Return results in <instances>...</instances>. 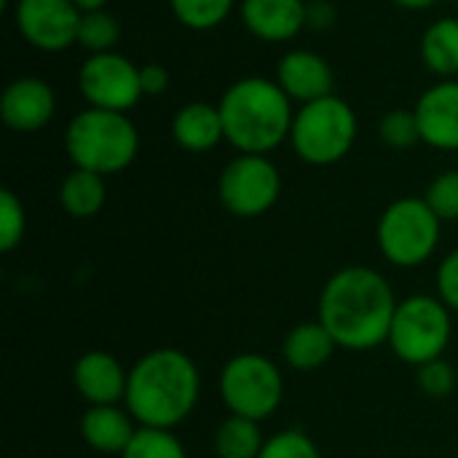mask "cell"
<instances>
[{"label": "cell", "instance_id": "52a82bcc", "mask_svg": "<svg viewBox=\"0 0 458 458\" xmlns=\"http://www.w3.org/2000/svg\"><path fill=\"white\" fill-rule=\"evenodd\" d=\"M451 333V309L440 298L411 295L397 303L386 344L403 362L421 368L427 362L443 360Z\"/></svg>", "mask_w": 458, "mask_h": 458}, {"label": "cell", "instance_id": "f546056e", "mask_svg": "<svg viewBox=\"0 0 458 458\" xmlns=\"http://www.w3.org/2000/svg\"><path fill=\"white\" fill-rule=\"evenodd\" d=\"M419 386H421L424 394H429L435 400H443L456 389V373L445 360L427 362V365L419 368Z\"/></svg>", "mask_w": 458, "mask_h": 458}, {"label": "cell", "instance_id": "484cf974", "mask_svg": "<svg viewBox=\"0 0 458 458\" xmlns=\"http://www.w3.org/2000/svg\"><path fill=\"white\" fill-rule=\"evenodd\" d=\"M378 137L386 148L392 150H411L421 142V129H419V118L416 110H389L381 121H378Z\"/></svg>", "mask_w": 458, "mask_h": 458}, {"label": "cell", "instance_id": "ba28073f", "mask_svg": "<svg viewBox=\"0 0 458 458\" xmlns=\"http://www.w3.org/2000/svg\"><path fill=\"white\" fill-rule=\"evenodd\" d=\"M220 394L233 416L266 421L276 413L284 397L279 368L263 354H236L220 373Z\"/></svg>", "mask_w": 458, "mask_h": 458}, {"label": "cell", "instance_id": "8fae6325", "mask_svg": "<svg viewBox=\"0 0 458 458\" xmlns=\"http://www.w3.org/2000/svg\"><path fill=\"white\" fill-rule=\"evenodd\" d=\"M81 11L72 0H16L13 24L21 40L43 54H59L78 46Z\"/></svg>", "mask_w": 458, "mask_h": 458}, {"label": "cell", "instance_id": "ffe728a7", "mask_svg": "<svg viewBox=\"0 0 458 458\" xmlns=\"http://www.w3.org/2000/svg\"><path fill=\"white\" fill-rule=\"evenodd\" d=\"M424 67L440 81L458 78V16H443L432 21L419 43Z\"/></svg>", "mask_w": 458, "mask_h": 458}, {"label": "cell", "instance_id": "1f68e13d", "mask_svg": "<svg viewBox=\"0 0 458 458\" xmlns=\"http://www.w3.org/2000/svg\"><path fill=\"white\" fill-rule=\"evenodd\" d=\"M338 21V8L333 0H306V30H330Z\"/></svg>", "mask_w": 458, "mask_h": 458}, {"label": "cell", "instance_id": "5b68a950", "mask_svg": "<svg viewBox=\"0 0 458 458\" xmlns=\"http://www.w3.org/2000/svg\"><path fill=\"white\" fill-rule=\"evenodd\" d=\"M357 131L360 121L354 107L344 97L330 94L295 110L290 148L309 166H333L352 153Z\"/></svg>", "mask_w": 458, "mask_h": 458}, {"label": "cell", "instance_id": "6da1fadb", "mask_svg": "<svg viewBox=\"0 0 458 458\" xmlns=\"http://www.w3.org/2000/svg\"><path fill=\"white\" fill-rule=\"evenodd\" d=\"M394 311L397 301L389 282L365 266L341 268L319 295V322L349 352H368L386 344Z\"/></svg>", "mask_w": 458, "mask_h": 458}, {"label": "cell", "instance_id": "e0dca14e", "mask_svg": "<svg viewBox=\"0 0 458 458\" xmlns=\"http://www.w3.org/2000/svg\"><path fill=\"white\" fill-rule=\"evenodd\" d=\"M172 137L185 153H209L225 142L220 107L204 99L182 105L172 118Z\"/></svg>", "mask_w": 458, "mask_h": 458}, {"label": "cell", "instance_id": "7a4b0ae2", "mask_svg": "<svg viewBox=\"0 0 458 458\" xmlns=\"http://www.w3.org/2000/svg\"><path fill=\"white\" fill-rule=\"evenodd\" d=\"M201 376L180 349H153L134 362L126 384V411L140 427L174 429L196 408Z\"/></svg>", "mask_w": 458, "mask_h": 458}, {"label": "cell", "instance_id": "d6a6232c", "mask_svg": "<svg viewBox=\"0 0 458 458\" xmlns=\"http://www.w3.org/2000/svg\"><path fill=\"white\" fill-rule=\"evenodd\" d=\"M140 81H142V91L145 97H158L169 89L172 83V72L166 64L161 62H150V64H142L140 67Z\"/></svg>", "mask_w": 458, "mask_h": 458}, {"label": "cell", "instance_id": "7c38bea8", "mask_svg": "<svg viewBox=\"0 0 458 458\" xmlns=\"http://www.w3.org/2000/svg\"><path fill=\"white\" fill-rule=\"evenodd\" d=\"M56 113V94L46 78L19 75L0 97V118L16 134H35L51 123Z\"/></svg>", "mask_w": 458, "mask_h": 458}, {"label": "cell", "instance_id": "8992f818", "mask_svg": "<svg viewBox=\"0 0 458 458\" xmlns=\"http://www.w3.org/2000/svg\"><path fill=\"white\" fill-rule=\"evenodd\" d=\"M440 233L443 220L432 212L424 196H405L392 201L376 225L378 250L397 268L424 266L435 255Z\"/></svg>", "mask_w": 458, "mask_h": 458}, {"label": "cell", "instance_id": "f1b7e54d", "mask_svg": "<svg viewBox=\"0 0 458 458\" xmlns=\"http://www.w3.org/2000/svg\"><path fill=\"white\" fill-rule=\"evenodd\" d=\"M258 458H322V454L306 432L284 429L266 440Z\"/></svg>", "mask_w": 458, "mask_h": 458}, {"label": "cell", "instance_id": "3957f363", "mask_svg": "<svg viewBox=\"0 0 458 458\" xmlns=\"http://www.w3.org/2000/svg\"><path fill=\"white\" fill-rule=\"evenodd\" d=\"M217 107L225 142L236 153L271 156L279 145L290 142L295 102L274 78L247 75L233 81L223 91Z\"/></svg>", "mask_w": 458, "mask_h": 458}, {"label": "cell", "instance_id": "4dcf8cb0", "mask_svg": "<svg viewBox=\"0 0 458 458\" xmlns=\"http://www.w3.org/2000/svg\"><path fill=\"white\" fill-rule=\"evenodd\" d=\"M437 293L451 311H458V250H454L437 268Z\"/></svg>", "mask_w": 458, "mask_h": 458}, {"label": "cell", "instance_id": "44dd1931", "mask_svg": "<svg viewBox=\"0 0 458 458\" xmlns=\"http://www.w3.org/2000/svg\"><path fill=\"white\" fill-rule=\"evenodd\" d=\"M107 201V182L97 172L72 169L59 185V204L70 217L86 220L99 215Z\"/></svg>", "mask_w": 458, "mask_h": 458}, {"label": "cell", "instance_id": "9a60e30c", "mask_svg": "<svg viewBox=\"0 0 458 458\" xmlns=\"http://www.w3.org/2000/svg\"><path fill=\"white\" fill-rule=\"evenodd\" d=\"M244 30L263 43H287L306 30V0H242Z\"/></svg>", "mask_w": 458, "mask_h": 458}, {"label": "cell", "instance_id": "9c48e42d", "mask_svg": "<svg viewBox=\"0 0 458 458\" xmlns=\"http://www.w3.org/2000/svg\"><path fill=\"white\" fill-rule=\"evenodd\" d=\"M282 193V174L268 156L236 153L217 180L220 204L236 217L266 215Z\"/></svg>", "mask_w": 458, "mask_h": 458}, {"label": "cell", "instance_id": "4fadbf2b", "mask_svg": "<svg viewBox=\"0 0 458 458\" xmlns=\"http://www.w3.org/2000/svg\"><path fill=\"white\" fill-rule=\"evenodd\" d=\"M416 118L421 129V142L443 150H458V78L432 83L416 102Z\"/></svg>", "mask_w": 458, "mask_h": 458}, {"label": "cell", "instance_id": "7402d4cb", "mask_svg": "<svg viewBox=\"0 0 458 458\" xmlns=\"http://www.w3.org/2000/svg\"><path fill=\"white\" fill-rule=\"evenodd\" d=\"M266 445L260 421L228 416L215 432V454L220 458H258Z\"/></svg>", "mask_w": 458, "mask_h": 458}, {"label": "cell", "instance_id": "ac0fdd59", "mask_svg": "<svg viewBox=\"0 0 458 458\" xmlns=\"http://www.w3.org/2000/svg\"><path fill=\"white\" fill-rule=\"evenodd\" d=\"M129 411L118 405H91L81 419V437L99 454L121 456L140 427Z\"/></svg>", "mask_w": 458, "mask_h": 458}, {"label": "cell", "instance_id": "603a6c76", "mask_svg": "<svg viewBox=\"0 0 458 458\" xmlns=\"http://www.w3.org/2000/svg\"><path fill=\"white\" fill-rule=\"evenodd\" d=\"M233 5L236 0H169L174 19L193 32H207L220 27L231 16Z\"/></svg>", "mask_w": 458, "mask_h": 458}, {"label": "cell", "instance_id": "30bf717a", "mask_svg": "<svg viewBox=\"0 0 458 458\" xmlns=\"http://www.w3.org/2000/svg\"><path fill=\"white\" fill-rule=\"evenodd\" d=\"M78 91L86 107L113 113H129L145 97L140 67L118 51L89 54L78 70Z\"/></svg>", "mask_w": 458, "mask_h": 458}, {"label": "cell", "instance_id": "5bb4252c", "mask_svg": "<svg viewBox=\"0 0 458 458\" xmlns=\"http://www.w3.org/2000/svg\"><path fill=\"white\" fill-rule=\"evenodd\" d=\"M274 81L282 86V91L301 107L309 105L314 99L330 97L335 94V72L330 67V62L311 51V48H293L287 51L279 64H276V75Z\"/></svg>", "mask_w": 458, "mask_h": 458}, {"label": "cell", "instance_id": "d4e9b609", "mask_svg": "<svg viewBox=\"0 0 458 458\" xmlns=\"http://www.w3.org/2000/svg\"><path fill=\"white\" fill-rule=\"evenodd\" d=\"M121 458H188L182 443L172 435V429H150L140 427Z\"/></svg>", "mask_w": 458, "mask_h": 458}, {"label": "cell", "instance_id": "83f0119b", "mask_svg": "<svg viewBox=\"0 0 458 458\" xmlns=\"http://www.w3.org/2000/svg\"><path fill=\"white\" fill-rule=\"evenodd\" d=\"M424 201L432 207V212L445 223V220H458V169H448V172H440L427 193H424Z\"/></svg>", "mask_w": 458, "mask_h": 458}, {"label": "cell", "instance_id": "836d02e7", "mask_svg": "<svg viewBox=\"0 0 458 458\" xmlns=\"http://www.w3.org/2000/svg\"><path fill=\"white\" fill-rule=\"evenodd\" d=\"M394 5H400V8H405V11H429V8H435L440 0H392Z\"/></svg>", "mask_w": 458, "mask_h": 458}, {"label": "cell", "instance_id": "e575fe53", "mask_svg": "<svg viewBox=\"0 0 458 458\" xmlns=\"http://www.w3.org/2000/svg\"><path fill=\"white\" fill-rule=\"evenodd\" d=\"M72 3H75V8H78L81 13H91V11L107 8V0H72Z\"/></svg>", "mask_w": 458, "mask_h": 458}, {"label": "cell", "instance_id": "277c9868", "mask_svg": "<svg viewBox=\"0 0 458 458\" xmlns=\"http://www.w3.org/2000/svg\"><path fill=\"white\" fill-rule=\"evenodd\" d=\"M64 153L75 169L110 177L134 164L140 153V131L129 113L83 107L64 129Z\"/></svg>", "mask_w": 458, "mask_h": 458}, {"label": "cell", "instance_id": "cb8c5ba5", "mask_svg": "<svg viewBox=\"0 0 458 458\" xmlns=\"http://www.w3.org/2000/svg\"><path fill=\"white\" fill-rule=\"evenodd\" d=\"M118 43H121V21L107 8L81 16V27H78L81 48H86L89 54H105V51H115Z\"/></svg>", "mask_w": 458, "mask_h": 458}, {"label": "cell", "instance_id": "2e32d148", "mask_svg": "<svg viewBox=\"0 0 458 458\" xmlns=\"http://www.w3.org/2000/svg\"><path fill=\"white\" fill-rule=\"evenodd\" d=\"M72 384L89 405H118L126 397L129 373L107 352H86L72 368Z\"/></svg>", "mask_w": 458, "mask_h": 458}, {"label": "cell", "instance_id": "4316f807", "mask_svg": "<svg viewBox=\"0 0 458 458\" xmlns=\"http://www.w3.org/2000/svg\"><path fill=\"white\" fill-rule=\"evenodd\" d=\"M27 231V212L19 196L8 188L0 191V252H13Z\"/></svg>", "mask_w": 458, "mask_h": 458}, {"label": "cell", "instance_id": "d6986e66", "mask_svg": "<svg viewBox=\"0 0 458 458\" xmlns=\"http://www.w3.org/2000/svg\"><path fill=\"white\" fill-rule=\"evenodd\" d=\"M335 349H338L335 338L319 319L295 325L282 344L284 362L301 373H311V370H319L322 365H327L330 357L335 354Z\"/></svg>", "mask_w": 458, "mask_h": 458}]
</instances>
